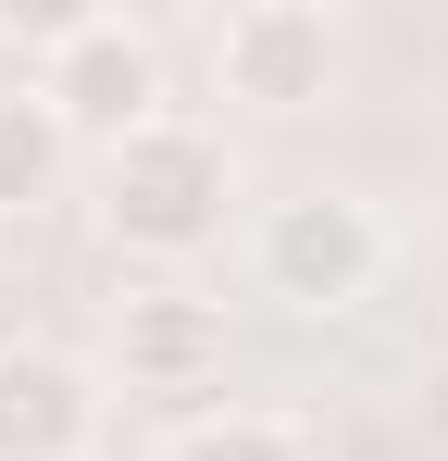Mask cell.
<instances>
[{
	"mask_svg": "<svg viewBox=\"0 0 448 461\" xmlns=\"http://www.w3.org/2000/svg\"><path fill=\"white\" fill-rule=\"evenodd\" d=\"M224 212H237V150H224L212 125H187V113H162L149 138L100 162V225L112 249H138V262H187V249H212Z\"/></svg>",
	"mask_w": 448,
	"mask_h": 461,
	"instance_id": "cell-1",
	"label": "cell"
},
{
	"mask_svg": "<svg viewBox=\"0 0 448 461\" xmlns=\"http://www.w3.org/2000/svg\"><path fill=\"white\" fill-rule=\"evenodd\" d=\"M38 100L63 113V138L75 150H125V138H149L162 125V38L149 25H125V13H63V38L38 50Z\"/></svg>",
	"mask_w": 448,
	"mask_h": 461,
	"instance_id": "cell-2",
	"label": "cell"
},
{
	"mask_svg": "<svg viewBox=\"0 0 448 461\" xmlns=\"http://www.w3.org/2000/svg\"><path fill=\"white\" fill-rule=\"evenodd\" d=\"M336 63H349V38H336V13H311V0H237L212 25V87L249 100V113L336 100Z\"/></svg>",
	"mask_w": 448,
	"mask_h": 461,
	"instance_id": "cell-3",
	"label": "cell"
},
{
	"mask_svg": "<svg viewBox=\"0 0 448 461\" xmlns=\"http://www.w3.org/2000/svg\"><path fill=\"white\" fill-rule=\"evenodd\" d=\"M373 275H386V225H373L362 200H336V187L274 200V225H262V287L287 312H362Z\"/></svg>",
	"mask_w": 448,
	"mask_h": 461,
	"instance_id": "cell-4",
	"label": "cell"
},
{
	"mask_svg": "<svg viewBox=\"0 0 448 461\" xmlns=\"http://www.w3.org/2000/svg\"><path fill=\"white\" fill-rule=\"evenodd\" d=\"M100 449V375L50 337H0V461H87Z\"/></svg>",
	"mask_w": 448,
	"mask_h": 461,
	"instance_id": "cell-5",
	"label": "cell"
},
{
	"mask_svg": "<svg viewBox=\"0 0 448 461\" xmlns=\"http://www.w3.org/2000/svg\"><path fill=\"white\" fill-rule=\"evenodd\" d=\"M112 375L149 386V399H200L224 375V312L187 300V287H149V300L112 312Z\"/></svg>",
	"mask_w": 448,
	"mask_h": 461,
	"instance_id": "cell-6",
	"label": "cell"
},
{
	"mask_svg": "<svg viewBox=\"0 0 448 461\" xmlns=\"http://www.w3.org/2000/svg\"><path fill=\"white\" fill-rule=\"evenodd\" d=\"M75 175V138L63 113L38 100V87H0V225H25V212H50Z\"/></svg>",
	"mask_w": 448,
	"mask_h": 461,
	"instance_id": "cell-7",
	"label": "cell"
},
{
	"mask_svg": "<svg viewBox=\"0 0 448 461\" xmlns=\"http://www.w3.org/2000/svg\"><path fill=\"white\" fill-rule=\"evenodd\" d=\"M162 461H311V449H299V424H274V411H187Z\"/></svg>",
	"mask_w": 448,
	"mask_h": 461,
	"instance_id": "cell-8",
	"label": "cell"
},
{
	"mask_svg": "<svg viewBox=\"0 0 448 461\" xmlns=\"http://www.w3.org/2000/svg\"><path fill=\"white\" fill-rule=\"evenodd\" d=\"M411 449L448 461V362H424V375H411Z\"/></svg>",
	"mask_w": 448,
	"mask_h": 461,
	"instance_id": "cell-9",
	"label": "cell"
}]
</instances>
